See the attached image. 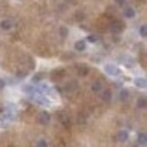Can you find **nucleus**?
Listing matches in <instances>:
<instances>
[{
	"instance_id": "1",
	"label": "nucleus",
	"mask_w": 147,
	"mask_h": 147,
	"mask_svg": "<svg viewBox=\"0 0 147 147\" xmlns=\"http://www.w3.org/2000/svg\"><path fill=\"white\" fill-rule=\"evenodd\" d=\"M110 30L111 32L114 33V34H120L125 30V24L121 20H114V22L111 23Z\"/></svg>"
},
{
	"instance_id": "2",
	"label": "nucleus",
	"mask_w": 147,
	"mask_h": 147,
	"mask_svg": "<svg viewBox=\"0 0 147 147\" xmlns=\"http://www.w3.org/2000/svg\"><path fill=\"white\" fill-rule=\"evenodd\" d=\"M50 120H51V117H50V114L47 112V111H42V112H40L38 113V115H37V121L41 123V125H48L49 122H50Z\"/></svg>"
},
{
	"instance_id": "3",
	"label": "nucleus",
	"mask_w": 147,
	"mask_h": 147,
	"mask_svg": "<svg viewBox=\"0 0 147 147\" xmlns=\"http://www.w3.org/2000/svg\"><path fill=\"white\" fill-rule=\"evenodd\" d=\"M104 70H105V73L108 74V75H110V76H118V75H120V69L117 66L112 65V63L105 65L104 66Z\"/></svg>"
},
{
	"instance_id": "4",
	"label": "nucleus",
	"mask_w": 147,
	"mask_h": 147,
	"mask_svg": "<svg viewBox=\"0 0 147 147\" xmlns=\"http://www.w3.org/2000/svg\"><path fill=\"white\" fill-rule=\"evenodd\" d=\"M63 75H65V70L63 69H55V70H53L51 73V77H52V79L55 82H57V80L61 79L63 77Z\"/></svg>"
},
{
	"instance_id": "5",
	"label": "nucleus",
	"mask_w": 147,
	"mask_h": 147,
	"mask_svg": "<svg viewBox=\"0 0 147 147\" xmlns=\"http://www.w3.org/2000/svg\"><path fill=\"white\" fill-rule=\"evenodd\" d=\"M135 85H136L138 88H146V86H147L146 78H143V77L136 78V79H135Z\"/></svg>"
},
{
	"instance_id": "6",
	"label": "nucleus",
	"mask_w": 147,
	"mask_h": 147,
	"mask_svg": "<svg viewBox=\"0 0 147 147\" xmlns=\"http://www.w3.org/2000/svg\"><path fill=\"white\" fill-rule=\"evenodd\" d=\"M0 27H1L2 30L8 31V30H10V28L13 27V22H11L10 19H3V20L0 23Z\"/></svg>"
},
{
	"instance_id": "7",
	"label": "nucleus",
	"mask_w": 147,
	"mask_h": 147,
	"mask_svg": "<svg viewBox=\"0 0 147 147\" xmlns=\"http://www.w3.org/2000/svg\"><path fill=\"white\" fill-rule=\"evenodd\" d=\"M85 49H86V42H85V41L80 40V41H77V42L75 43V50L82 52V51H84Z\"/></svg>"
},
{
	"instance_id": "8",
	"label": "nucleus",
	"mask_w": 147,
	"mask_h": 147,
	"mask_svg": "<svg viewBox=\"0 0 147 147\" xmlns=\"http://www.w3.org/2000/svg\"><path fill=\"white\" fill-rule=\"evenodd\" d=\"M128 138H129L128 131H126V130H121V131H119V134H118V140H119V142L123 143V142H126Z\"/></svg>"
},
{
	"instance_id": "9",
	"label": "nucleus",
	"mask_w": 147,
	"mask_h": 147,
	"mask_svg": "<svg viewBox=\"0 0 147 147\" xmlns=\"http://www.w3.org/2000/svg\"><path fill=\"white\" fill-rule=\"evenodd\" d=\"M35 101H36L40 105H48V104H49V100L45 98V97H44L43 95H41V94H38L36 97H35Z\"/></svg>"
},
{
	"instance_id": "10",
	"label": "nucleus",
	"mask_w": 147,
	"mask_h": 147,
	"mask_svg": "<svg viewBox=\"0 0 147 147\" xmlns=\"http://www.w3.org/2000/svg\"><path fill=\"white\" fill-rule=\"evenodd\" d=\"M102 100L104 102H107V103L111 102V100H112V93H111L110 90H105L103 92V94H102Z\"/></svg>"
},
{
	"instance_id": "11",
	"label": "nucleus",
	"mask_w": 147,
	"mask_h": 147,
	"mask_svg": "<svg viewBox=\"0 0 147 147\" xmlns=\"http://www.w3.org/2000/svg\"><path fill=\"white\" fill-rule=\"evenodd\" d=\"M125 16L127 17V18H132V17H135V15H136V11H135V9L132 8V7H127L126 9H125Z\"/></svg>"
},
{
	"instance_id": "12",
	"label": "nucleus",
	"mask_w": 147,
	"mask_h": 147,
	"mask_svg": "<svg viewBox=\"0 0 147 147\" xmlns=\"http://www.w3.org/2000/svg\"><path fill=\"white\" fill-rule=\"evenodd\" d=\"M137 107H138L139 109H145V108H146L147 100L145 96H142V97L138 98V101H137Z\"/></svg>"
},
{
	"instance_id": "13",
	"label": "nucleus",
	"mask_w": 147,
	"mask_h": 147,
	"mask_svg": "<svg viewBox=\"0 0 147 147\" xmlns=\"http://www.w3.org/2000/svg\"><path fill=\"white\" fill-rule=\"evenodd\" d=\"M77 73H78V75L79 76H86L87 74L90 73V68L87 67V66H80L79 68H78V70H77Z\"/></svg>"
},
{
	"instance_id": "14",
	"label": "nucleus",
	"mask_w": 147,
	"mask_h": 147,
	"mask_svg": "<svg viewBox=\"0 0 147 147\" xmlns=\"http://www.w3.org/2000/svg\"><path fill=\"white\" fill-rule=\"evenodd\" d=\"M92 91L94 93H98L101 90H102V83L101 82H98V80H96V82H94L92 84Z\"/></svg>"
},
{
	"instance_id": "15",
	"label": "nucleus",
	"mask_w": 147,
	"mask_h": 147,
	"mask_svg": "<svg viewBox=\"0 0 147 147\" xmlns=\"http://www.w3.org/2000/svg\"><path fill=\"white\" fill-rule=\"evenodd\" d=\"M119 97H120V100L121 101H127L129 98V92L128 90H126V88H123V90H121L120 93H119Z\"/></svg>"
},
{
	"instance_id": "16",
	"label": "nucleus",
	"mask_w": 147,
	"mask_h": 147,
	"mask_svg": "<svg viewBox=\"0 0 147 147\" xmlns=\"http://www.w3.org/2000/svg\"><path fill=\"white\" fill-rule=\"evenodd\" d=\"M138 143L142 144V145H146L147 143V136L145 132H140L138 135Z\"/></svg>"
},
{
	"instance_id": "17",
	"label": "nucleus",
	"mask_w": 147,
	"mask_h": 147,
	"mask_svg": "<svg viewBox=\"0 0 147 147\" xmlns=\"http://www.w3.org/2000/svg\"><path fill=\"white\" fill-rule=\"evenodd\" d=\"M59 34L61 37H67V35L69 34V30L66 26H60L59 27Z\"/></svg>"
},
{
	"instance_id": "18",
	"label": "nucleus",
	"mask_w": 147,
	"mask_h": 147,
	"mask_svg": "<svg viewBox=\"0 0 147 147\" xmlns=\"http://www.w3.org/2000/svg\"><path fill=\"white\" fill-rule=\"evenodd\" d=\"M77 86H78V84L73 80V82H70V83H68L67 85H66V88L68 90V91H75L76 88H77Z\"/></svg>"
},
{
	"instance_id": "19",
	"label": "nucleus",
	"mask_w": 147,
	"mask_h": 147,
	"mask_svg": "<svg viewBox=\"0 0 147 147\" xmlns=\"http://www.w3.org/2000/svg\"><path fill=\"white\" fill-rule=\"evenodd\" d=\"M139 34H140L143 37L147 36V26L145 25V24L140 26V28H139Z\"/></svg>"
},
{
	"instance_id": "20",
	"label": "nucleus",
	"mask_w": 147,
	"mask_h": 147,
	"mask_svg": "<svg viewBox=\"0 0 147 147\" xmlns=\"http://www.w3.org/2000/svg\"><path fill=\"white\" fill-rule=\"evenodd\" d=\"M42 79H43V74L42 73L35 74V75L33 76V78H32V80H33L34 83H38V82L42 80Z\"/></svg>"
},
{
	"instance_id": "21",
	"label": "nucleus",
	"mask_w": 147,
	"mask_h": 147,
	"mask_svg": "<svg viewBox=\"0 0 147 147\" xmlns=\"http://www.w3.org/2000/svg\"><path fill=\"white\" fill-rule=\"evenodd\" d=\"M87 41H88L90 43H95V42L97 41V36H96V35H88V36H87Z\"/></svg>"
},
{
	"instance_id": "22",
	"label": "nucleus",
	"mask_w": 147,
	"mask_h": 147,
	"mask_svg": "<svg viewBox=\"0 0 147 147\" xmlns=\"http://www.w3.org/2000/svg\"><path fill=\"white\" fill-rule=\"evenodd\" d=\"M37 147H48V144L44 139H40L38 143H37Z\"/></svg>"
},
{
	"instance_id": "23",
	"label": "nucleus",
	"mask_w": 147,
	"mask_h": 147,
	"mask_svg": "<svg viewBox=\"0 0 147 147\" xmlns=\"http://www.w3.org/2000/svg\"><path fill=\"white\" fill-rule=\"evenodd\" d=\"M5 85H6V84H5V82H3L2 79H0V90H2V88L5 87Z\"/></svg>"
},
{
	"instance_id": "24",
	"label": "nucleus",
	"mask_w": 147,
	"mask_h": 147,
	"mask_svg": "<svg viewBox=\"0 0 147 147\" xmlns=\"http://www.w3.org/2000/svg\"><path fill=\"white\" fill-rule=\"evenodd\" d=\"M114 1H115L118 5H120V6H121V5H123V3H125V1H126V0H114Z\"/></svg>"
},
{
	"instance_id": "25",
	"label": "nucleus",
	"mask_w": 147,
	"mask_h": 147,
	"mask_svg": "<svg viewBox=\"0 0 147 147\" xmlns=\"http://www.w3.org/2000/svg\"><path fill=\"white\" fill-rule=\"evenodd\" d=\"M67 2H73V1H75V0H66Z\"/></svg>"
},
{
	"instance_id": "26",
	"label": "nucleus",
	"mask_w": 147,
	"mask_h": 147,
	"mask_svg": "<svg viewBox=\"0 0 147 147\" xmlns=\"http://www.w3.org/2000/svg\"><path fill=\"white\" fill-rule=\"evenodd\" d=\"M134 147H139V146H134Z\"/></svg>"
}]
</instances>
